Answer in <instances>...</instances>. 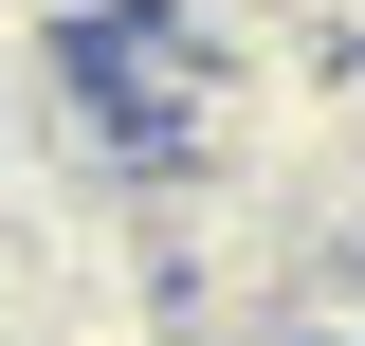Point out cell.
<instances>
[{"mask_svg":"<svg viewBox=\"0 0 365 346\" xmlns=\"http://www.w3.org/2000/svg\"><path fill=\"white\" fill-rule=\"evenodd\" d=\"M0 19H19V37H55V55H73V37H110V19H146V0H0Z\"/></svg>","mask_w":365,"mask_h":346,"instance_id":"6da1fadb","label":"cell"}]
</instances>
